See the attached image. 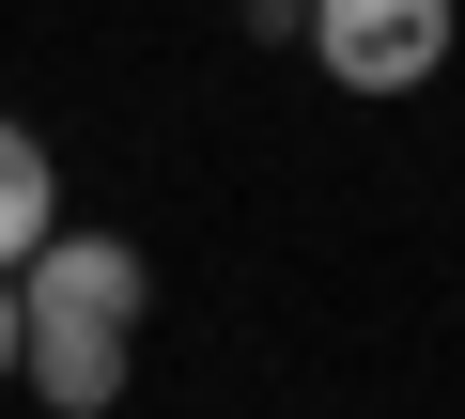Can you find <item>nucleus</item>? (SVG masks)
<instances>
[{
  "label": "nucleus",
  "instance_id": "nucleus-2",
  "mask_svg": "<svg viewBox=\"0 0 465 419\" xmlns=\"http://www.w3.org/2000/svg\"><path fill=\"white\" fill-rule=\"evenodd\" d=\"M140 249L124 234H47L32 264H16V311H63V326H140Z\"/></svg>",
  "mask_w": 465,
  "mask_h": 419
},
{
  "label": "nucleus",
  "instance_id": "nucleus-4",
  "mask_svg": "<svg viewBox=\"0 0 465 419\" xmlns=\"http://www.w3.org/2000/svg\"><path fill=\"white\" fill-rule=\"evenodd\" d=\"M47 234H63V171H47V140H32V125H0V280H16Z\"/></svg>",
  "mask_w": 465,
  "mask_h": 419
},
{
  "label": "nucleus",
  "instance_id": "nucleus-1",
  "mask_svg": "<svg viewBox=\"0 0 465 419\" xmlns=\"http://www.w3.org/2000/svg\"><path fill=\"white\" fill-rule=\"evenodd\" d=\"M450 0H311V63L341 78V94H419L434 63H450Z\"/></svg>",
  "mask_w": 465,
  "mask_h": 419
},
{
  "label": "nucleus",
  "instance_id": "nucleus-3",
  "mask_svg": "<svg viewBox=\"0 0 465 419\" xmlns=\"http://www.w3.org/2000/svg\"><path fill=\"white\" fill-rule=\"evenodd\" d=\"M124 342L140 326H63V311H16V388L47 419H109L124 404Z\"/></svg>",
  "mask_w": 465,
  "mask_h": 419
},
{
  "label": "nucleus",
  "instance_id": "nucleus-5",
  "mask_svg": "<svg viewBox=\"0 0 465 419\" xmlns=\"http://www.w3.org/2000/svg\"><path fill=\"white\" fill-rule=\"evenodd\" d=\"M0 388H16V280H0Z\"/></svg>",
  "mask_w": 465,
  "mask_h": 419
}]
</instances>
